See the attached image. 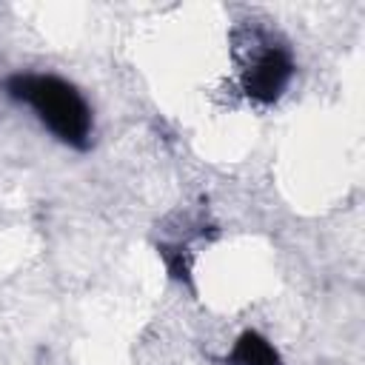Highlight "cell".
<instances>
[{"mask_svg": "<svg viewBox=\"0 0 365 365\" xmlns=\"http://www.w3.org/2000/svg\"><path fill=\"white\" fill-rule=\"evenodd\" d=\"M3 91L9 100L31 108L34 117L68 148L86 151L91 145V106L86 103L74 83L57 74L17 71L3 80Z\"/></svg>", "mask_w": 365, "mask_h": 365, "instance_id": "6da1fadb", "label": "cell"}, {"mask_svg": "<svg viewBox=\"0 0 365 365\" xmlns=\"http://www.w3.org/2000/svg\"><path fill=\"white\" fill-rule=\"evenodd\" d=\"M294 71L297 66H294L291 51L279 43H265L242 68V91L254 103L271 106L288 88Z\"/></svg>", "mask_w": 365, "mask_h": 365, "instance_id": "7a4b0ae2", "label": "cell"}, {"mask_svg": "<svg viewBox=\"0 0 365 365\" xmlns=\"http://www.w3.org/2000/svg\"><path fill=\"white\" fill-rule=\"evenodd\" d=\"M222 362L225 365H282V356L268 336L248 328L234 339V345Z\"/></svg>", "mask_w": 365, "mask_h": 365, "instance_id": "3957f363", "label": "cell"}, {"mask_svg": "<svg viewBox=\"0 0 365 365\" xmlns=\"http://www.w3.org/2000/svg\"><path fill=\"white\" fill-rule=\"evenodd\" d=\"M160 257L177 282H185V285L191 282V262L182 245H160Z\"/></svg>", "mask_w": 365, "mask_h": 365, "instance_id": "277c9868", "label": "cell"}]
</instances>
